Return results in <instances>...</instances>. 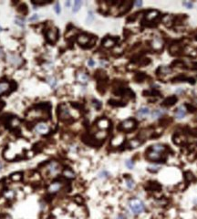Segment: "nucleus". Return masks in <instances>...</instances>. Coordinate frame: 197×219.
<instances>
[{
  "instance_id": "43",
  "label": "nucleus",
  "mask_w": 197,
  "mask_h": 219,
  "mask_svg": "<svg viewBox=\"0 0 197 219\" xmlns=\"http://www.w3.org/2000/svg\"><path fill=\"white\" fill-rule=\"evenodd\" d=\"M38 19H39V15H38V14L32 15V17L29 18V21H30V22H33V21H37Z\"/></svg>"
},
{
  "instance_id": "31",
  "label": "nucleus",
  "mask_w": 197,
  "mask_h": 219,
  "mask_svg": "<svg viewBox=\"0 0 197 219\" xmlns=\"http://www.w3.org/2000/svg\"><path fill=\"white\" fill-rule=\"evenodd\" d=\"M126 185H127V187L129 188L130 190H131V189H133L135 187V183H134V181L132 180L131 178L127 177L126 178Z\"/></svg>"
},
{
  "instance_id": "46",
  "label": "nucleus",
  "mask_w": 197,
  "mask_h": 219,
  "mask_svg": "<svg viewBox=\"0 0 197 219\" xmlns=\"http://www.w3.org/2000/svg\"><path fill=\"white\" fill-rule=\"evenodd\" d=\"M88 65H89V67H93V66L95 65L94 60H88Z\"/></svg>"
},
{
  "instance_id": "20",
  "label": "nucleus",
  "mask_w": 197,
  "mask_h": 219,
  "mask_svg": "<svg viewBox=\"0 0 197 219\" xmlns=\"http://www.w3.org/2000/svg\"><path fill=\"white\" fill-rule=\"evenodd\" d=\"M107 136H108L107 131L102 130V131H100V132H98L95 133V135H94V140H95V141H104Z\"/></svg>"
},
{
  "instance_id": "13",
  "label": "nucleus",
  "mask_w": 197,
  "mask_h": 219,
  "mask_svg": "<svg viewBox=\"0 0 197 219\" xmlns=\"http://www.w3.org/2000/svg\"><path fill=\"white\" fill-rule=\"evenodd\" d=\"M110 126V121L106 118H102V119L98 120V121H97V127L100 130L106 131L107 129H109Z\"/></svg>"
},
{
  "instance_id": "24",
  "label": "nucleus",
  "mask_w": 197,
  "mask_h": 219,
  "mask_svg": "<svg viewBox=\"0 0 197 219\" xmlns=\"http://www.w3.org/2000/svg\"><path fill=\"white\" fill-rule=\"evenodd\" d=\"M115 43H116V40L113 39H111V38H106L102 41V45L105 47H113L115 45Z\"/></svg>"
},
{
  "instance_id": "36",
  "label": "nucleus",
  "mask_w": 197,
  "mask_h": 219,
  "mask_svg": "<svg viewBox=\"0 0 197 219\" xmlns=\"http://www.w3.org/2000/svg\"><path fill=\"white\" fill-rule=\"evenodd\" d=\"M15 192L13 190H8L7 192H5V196H6V198L7 199H13L15 197Z\"/></svg>"
},
{
  "instance_id": "27",
  "label": "nucleus",
  "mask_w": 197,
  "mask_h": 219,
  "mask_svg": "<svg viewBox=\"0 0 197 219\" xmlns=\"http://www.w3.org/2000/svg\"><path fill=\"white\" fill-rule=\"evenodd\" d=\"M164 114V111L162 110H154L152 113V119H159Z\"/></svg>"
},
{
  "instance_id": "44",
  "label": "nucleus",
  "mask_w": 197,
  "mask_h": 219,
  "mask_svg": "<svg viewBox=\"0 0 197 219\" xmlns=\"http://www.w3.org/2000/svg\"><path fill=\"white\" fill-rule=\"evenodd\" d=\"M75 201H76L77 204H79V205H81L82 203H83V199H82V197H81V196H76L75 197Z\"/></svg>"
},
{
  "instance_id": "16",
  "label": "nucleus",
  "mask_w": 197,
  "mask_h": 219,
  "mask_svg": "<svg viewBox=\"0 0 197 219\" xmlns=\"http://www.w3.org/2000/svg\"><path fill=\"white\" fill-rule=\"evenodd\" d=\"M177 102V97L176 96H171V97H168L166 98L162 101V105L164 107H171L173 105H174L175 103Z\"/></svg>"
},
{
  "instance_id": "17",
  "label": "nucleus",
  "mask_w": 197,
  "mask_h": 219,
  "mask_svg": "<svg viewBox=\"0 0 197 219\" xmlns=\"http://www.w3.org/2000/svg\"><path fill=\"white\" fill-rule=\"evenodd\" d=\"M150 148H151V149H152L153 151L158 152V153H165V152L167 151L166 146H165V145H163V144H161V143L153 144V145H152Z\"/></svg>"
},
{
  "instance_id": "21",
  "label": "nucleus",
  "mask_w": 197,
  "mask_h": 219,
  "mask_svg": "<svg viewBox=\"0 0 197 219\" xmlns=\"http://www.w3.org/2000/svg\"><path fill=\"white\" fill-rule=\"evenodd\" d=\"M143 142H141L140 139H131V140L128 142V147L130 149H135L138 148L139 146H141Z\"/></svg>"
},
{
  "instance_id": "7",
  "label": "nucleus",
  "mask_w": 197,
  "mask_h": 219,
  "mask_svg": "<svg viewBox=\"0 0 197 219\" xmlns=\"http://www.w3.org/2000/svg\"><path fill=\"white\" fill-rule=\"evenodd\" d=\"M64 186V183L62 181H54L53 183H51L49 187H47V192H49V194L50 195H54V194H57L58 193Z\"/></svg>"
},
{
  "instance_id": "22",
  "label": "nucleus",
  "mask_w": 197,
  "mask_h": 219,
  "mask_svg": "<svg viewBox=\"0 0 197 219\" xmlns=\"http://www.w3.org/2000/svg\"><path fill=\"white\" fill-rule=\"evenodd\" d=\"M62 174L65 178L67 179H74L76 177V174L75 173L73 172V171L70 168H67V169H64L63 172H62Z\"/></svg>"
},
{
  "instance_id": "40",
  "label": "nucleus",
  "mask_w": 197,
  "mask_h": 219,
  "mask_svg": "<svg viewBox=\"0 0 197 219\" xmlns=\"http://www.w3.org/2000/svg\"><path fill=\"white\" fill-rule=\"evenodd\" d=\"M125 164L129 169H133V167H134V162L132 161V160H127V161L125 162Z\"/></svg>"
},
{
  "instance_id": "26",
  "label": "nucleus",
  "mask_w": 197,
  "mask_h": 219,
  "mask_svg": "<svg viewBox=\"0 0 197 219\" xmlns=\"http://www.w3.org/2000/svg\"><path fill=\"white\" fill-rule=\"evenodd\" d=\"M131 5H132V3L131 1H127V2L122 3V6L121 7V10H120V14L126 13L128 10L130 9V7H131Z\"/></svg>"
},
{
  "instance_id": "39",
  "label": "nucleus",
  "mask_w": 197,
  "mask_h": 219,
  "mask_svg": "<svg viewBox=\"0 0 197 219\" xmlns=\"http://www.w3.org/2000/svg\"><path fill=\"white\" fill-rule=\"evenodd\" d=\"M92 102H93V106L95 107L96 110H100V108H102V102L99 101L98 100H93Z\"/></svg>"
},
{
  "instance_id": "1",
  "label": "nucleus",
  "mask_w": 197,
  "mask_h": 219,
  "mask_svg": "<svg viewBox=\"0 0 197 219\" xmlns=\"http://www.w3.org/2000/svg\"><path fill=\"white\" fill-rule=\"evenodd\" d=\"M45 119L47 117H49V111L47 109L44 108V107L41 106H37L35 109H32L28 111V115H26V118L28 120H35V119Z\"/></svg>"
},
{
  "instance_id": "10",
  "label": "nucleus",
  "mask_w": 197,
  "mask_h": 219,
  "mask_svg": "<svg viewBox=\"0 0 197 219\" xmlns=\"http://www.w3.org/2000/svg\"><path fill=\"white\" fill-rule=\"evenodd\" d=\"M47 39L49 40L50 43H55V42L58 40V28H52L50 29L47 30Z\"/></svg>"
},
{
  "instance_id": "8",
  "label": "nucleus",
  "mask_w": 197,
  "mask_h": 219,
  "mask_svg": "<svg viewBox=\"0 0 197 219\" xmlns=\"http://www.w3.org/2000/svg\"><path fill=\"white\" fill-rule=\"evenodd\" d=\"M34 130H35V132L37 133H39V134L45 135V134H47V133L49 132L50 128H49V125L46 123V122L41 121V122H39V123H38V124L35 126V129Z\"/></svg>"
},
{
  "instance_id": "15",
  "label": "nucleus",
  "mask_w": 197,
  "mask_h": 219,
  "mask_svg": "<svg viewBox=\"0 0 197 219\" xmlns=\"http://www.w3.org/2000/svg\"><path fill=\"white\" fill-rule=\"evenodd\" d=\"M89 75L83 71H79L77 73V81L81 84H86L89 81Z\"/></svg>"
},
{
  "instance_id": "30",
  "label": "nucleus",
  "mask_w": 197,
  "mask_h": 219,
  "mask_svg": "<svg viewBox=\"0 0 197 219\" xmlns=\"http://www.w3.org/2000/svg\"><path fill=\"white\" fill-rule=\"evenodd\" d=\"M10 179H11L13 182H19L21 179H22V174L21 173H15V174L10 175Z\"/></svg>"
},
{
  "instance_id": "11",
  "label": "nucleus",
  "mask_w": 197,
  "mask_h": 219,
  "mask_svg": "<svg viewBox=\"0 0 197 219\" xmlns=\"http://www.w3.org/2000/svg\"><path fill=\"white\" fill-rule=\"evenodd\" d=\"M77 40H78V43H79V45L82 46V47H84V46L89 45V44L90 43V40H91V38H90V37H89L88 34L82 33V34H81V35L78 36Z\"/></svg>"
},
{
  "instance_id": "32",
  "label": "nucleus",
  "mask_w": 197,
  "mask_h": 219,
  "mask_svg": "<svg viewBox=\"0 0 197 219\" xmlns=\"http://www.w3.org/2000/svg\"><path fill=\"white\" fill-rule=\"evenodd\" d=\"M15 23L17 24L18 26H21V28H24L25 26V19L23 18L18 17V18H15Z\"/></svg>"
},
{
  "instance_id": "33",
  "label": "nucleus",
  "mask_w": 197,
  "mask_h": 219,
  "mask_svg": "<svg viewBox=\"0 0 197 219\" xmlns=\"http://www.w3.org/2000/svg\"><path fill=\"white\" fill-rule=\"evenodd\" d=\"M81 5H82V2L81 1H79V0H77V1L74 2V5H73V9L72 11L73 12H78L79 8L81 7Z\"/></svg>"
},
{
  "instance_id": "2",
  "label": "nucleus",
  "mask_w": 197,
  "mask_h": 219,
  "mask_svg": "<svg viewBox=\"0 0 197 219\" xmlns=\"http://www.w3.org/2000/svg\"><path fill=\"white\" fill-rule=\"evenodd\" d=\"M128 205H129L131 211L133 213V215H140L146 210V207L144 203H143L139 198H131L128 202Z\"/></svg>"
},
{
  "instance_id": "41",
  "label": "nucleus",
  "mask_w": 197,
  "mask_h": 219,
  "mask_svg": "<svg viewBox=\"0 0 197 219\" xmlns=\"http://www.w3.org/2000/svg\"><path fill=\"white\" fill-rule=\"evenodd\" d=\"M54 10H55V12H56L57 14H60L61 9H60V3H58V2H57V3L55 4Z\"/></svg>"
},
{
  "instance_id": "37",
  "label": "nucleus",
  "mask_w": 197,
  "mask_h": 219,
  "mask_svg": "<svg viewBox=\"0 0 197 219\" xmlns=\"http://www.w3.org/2000/svg\"><path fill=\"white\" fill-rule=\"evenodd\" d=\"M93 19H94V15H93V13H92V11H89V13H88V17H87V18H86V22L88 23V24H90L93 21Z\"/></svg>"
},
{
  "instance_id": "19",
  "label": "nucleus",
  "mask_w": 197,
  "mask_h": 219,
  "mask_svg": "<svg viewBox=\"0 0 197 219\" xmlns=\"http://www.w3.org/2000/svg\"><path fill=\"white\" fill-rule=\"evenodd\" d=\"M159 14L160 13L157 10H150V11H148V13L146 14L145 18L148 21H153L154 19H156L159 17Z\"/></svg>"
},
{
  "instance_id": "23",
  "label": "nucleus",
  "mask_w": 197,
  "mask_h": 219,
  "mask_svg": "<svg viewBox=\"0 0 197 219\" xmlns=\"http://www.w3.org/2000/svg\"><path fill=\"white\" fill-rule=\"evenodd\" d=\"M149 114H150V110H149L148 107H141V108H140L139 111H137V115L141 119H143Z\"/></svg>"
},
{
  "instance_id": "14",
  "label": "nucleus",
  "mask_w": 197,
  "mask_h": 219,
  "mask_svg": "<svg viewBox=\"0 0 197 219\" xmlns=\"http://www.w3.org/2000/svg\"><path fill=\"white\" fill-rule=\"evenodd\" d=\"M123 142H124V135L121 133V134L116 135L112 140H111L110 144H111V146H113V147H119L123 143Z\"/></svg>"
},
{
  "instance_id": "29",
  "label": "nucleus",
  "mask_w": 197,
  "mask_h": 219,
  "mask_svg": "<svg viewBox=\"0 0 197 219\" xmlns=\"http://www.w3.org/2000/svg\"><path fill=\"white\" fill-rule=\"evenodd\" d=\"M184 178L187 183H192V182L194 181V175L193 174V173H191L190 171H188V172L184 173Z\"/></svg>"
},
{
  "instance_id": "9",
  "label": "nucleus",
  "mask_w": 197,
  "mask_h": 219,
  "mask_svg": "<svg viewBox=\"0 0 197 219\" xmlns=\"http://www.w3.org/2000/svg\"><path fill=\"white\" fill-rule=\"evenodd\" d=\"M153 136H154V130L151 129V128H148V129L142 130L139 133V136H138L139 138L138 139H140L141 142H143V141L147 140V139H149V138H152Z\"/></svg>"
},
{
  "instance_id": "51",
  "label": "nucleus",
  "mask_w": 197,
  "mask_h": 219,
  "mask_svg": "<svg viewBox=\"0 0 197 219\" xmlns=\"http://www.w3.org/2000/svg\"><path fill=\"white\" fill-rule=\"evenodd\" d=\"M2 30H3V28H1V26H0V32H1V31H2Z\"/></svg>"
},
{
  "instance_id": "18",
  "label": "nucleus",
  "mask_w": 197,
  "mask_h": 219,
  "mask_svg": "<svg viewBox=\"0 0 197 219\" xmlns=\"http://www.w3.org/2000/svg\"><path fill=\"white\" fill-rule=\"evenodd\" d=\"M10 87H11V85H10V83L8 81L0 82V95L8 92L10 90Z\"/></svg>"
},
{
  "instance_id": "4",
  "label": "nucleus",
  "mask_w": 197,
  "mask_h": 219,
  "mask_svg": "<svg viewBox=\"0 0 197 219\" xmlns=\"http://www.w3.org/2000/svg\"><path fill=\"white\" fill-rule=\"evenodd\" d=\"M136 126H137V122L134 119H127V120H125V121H123L121 122V123L120 124V126H119V128H120L121 131L128 132H131L132 130H134L136 128Z\"/></svg>"
},
{
  "instance_id": "3",
  "label": "nucleus",
  "mask_w": 197,
  "mask_h": 219,
  "mask_svg": "<svg viewBox=\"0 0 197 219\" xmlns=\"http://www.w3.org/2000/svg\"><path fill=\"white\" fill-rule=\"evenodd\" d=\"M45 169L47 171V173L49 174V175L55 176L60 174L61 170V165L57 161H50L49 163H47L46 164Z\"/></svg>"
},
{
  "instance_id": "34",
  "label": "nucleus",
  "mask_w": 197,
  "mask_h": 219,
  "mask_svg": "<svg viewBox=\"0 0 197 219\" xmlns=\"http://www.w3.org/2000/svg\"><path fill=\"white\" fill-rule=\"evenodd\" d=\"M158 71H161L162 74H163V75H167V74H169L170 72H171V68L163 66V67H160L159 69H158Z\"/></svg>"
},
{
  "instance_id": "28",
  "label": "nucleus",
  "mask_w": 197,
  "mask_h": 219,
  "mask_svg": "<svg viewBox=\"0 0 197 219\" xmlns=\"http://www.w3.org/2000/svg\"><path fill=\"white\" fill-rule=\"evenodd\" d=\"M47 83H49V86L51 88H53V89H54L57 86V84H58V79L55 77H53V76H50V77L47 78Z\"/></svg>"
},
{
  "instance_id": "45",
  "label": "nucleus",
  "mask_w": 197,
  "mask_h": 219,
  "mask_svg": "<svg viewBox=\"0 0 197 219\" xmlns=\"http://www.w3.org/2000/svg\"><path fill=\"white\" fill-rule=\"evenodd\" d=\"M4 188H5V184L3 181H0V195H1L4 192Z\"/></svg>"
},
{
  "instance_id": "47",
  "label": "nucleus",
  "mask_w": 197,
  "mask_h": 219,
  "mask_svg": "<svg viewBox=\"0 0 197 219\" xmlns=\"http://www.w3.org/2000/svg\"><path fill=\"white\" fill-rule=\"evenodd\" d=\"M135 6L137 7H141V6H142V2L141 1H135Z\"/></svg>"
},
{
  "instance_id": "50",
  "label": "nucleus",
  "mask_w": 197,
  "mask_h": 219,
  "mask_svg": "<svg viewBox=\"0 0 197 219\" xmlns=\"http://www.w3.org/2000/svg\"><path fill=\"white\" fill-rule=\"evenodd\" d=\"M3 106H4V103L2 102V101H0V110L3 108Z\"/></svg>"
},
{
  "instance_id": "48",
  "label": "nucleus",
  "mask_w": 197,
  "mask_h": 219,
  "mask_svg": "<svg viewBox=\"0 0 197 219\" xmlns=\"http://www.w3.org/2000/svg\"><path fill=\"white\" fill-rule=\"evenodd\" d=\"M117 219H126V217H125V216L124 215H122V214H120V215L117 216Z\"/></svg>"
},
{
  "instance_id": "42",
  "label": "nucleus",
  "mask_w": 197,
  "mask_h": 219,
  "mask_svg": "<svg viewBox=\"0 0 197 219\" xmlns=\"http://www.w3.org/2000/svg\"><path fill=\"white\" fill-rule=\"evenodd\" d=\"M183 6H184V7H186L187 8L191 9L192 7H194V4L192 3V2H190V1H185V2L183 3Z\"/></svg>"
},
{
  "instance_id": "49",
  "label": "nucleus",
  "mask_w": 197,
  "mask_h": 219,
  "mask_svg": "<svg viewBox=\"0 0 197 219\" xmlns=\"http://www.w3.org/2000/svg\"><path fill=\"white\" fill-rule=\"evenodd\" d=\"M65 5H66V7H70L71 3H70V1H67Z\"/></svg>"
},
{
  "instance_id": "12",
  "label": "nucleus",
  "mask_w": 197,
  "mask_h": 219,
  "mask_svg": "<svg viewBox=\"0 0 197 219\" xmlns=\"http://www.w3.org/2000/svg\"><path fill=\"white\" fill-rule=\"evenodd\" d=\"M186 113H187V109H186L185 105H182V106H179L178 108L175 111V118L181 120L185 117Z\"/></svg>"
},
{
  "instance_id": "38",
  "label": "nucleus",
  "mask_w": 197,
  "mask_h": 219,
  "mask_svg": "<svg viewBox=\"0 0 197 219\" xmlns=\"http://www.w3.org/2000/svg\"><path fill=\"white\" fill-rule=\"evenodd\" d=\"M109 176H110V174H109L106 170H102V172H100V174H99V177H100V178L105 179V178H108Z\"/></svg>"
},
{
  "instance_id": "35",
  "label": "nucleus",
  "mask_w": 197,
  "mask_h": 219,
  "mask_svg": "<svg viewBox=\"0 0 197 219\" xmlns=\"http://www.w3.org/2000/svg\"><path fill=\"white\" fill-rule=\"evenodd\" d=\"M160 169H161V166L158 164H152V165H151V166L148 167V170L152 173H157Z\"/></svg>"
},
{
  "instance_id": "5",
  "label": "nucleus",
  "mask_w": 197,
  "mask_h": 219,
  "mask_svg": "<svg viewBox=\"0 0 197 219\" xmlns=\"http://www.w3.org/2000/svg\"><path fill=\"white\" fill-rule=\"evenodd\" d=\"M58 116L61 121H68L71 118L70 111L66 104H60L58 108Z\"/></svg>"
},
{
  "instance_id": "6",
  "label": "nucleus",
  "mask_w": 197,
  "mask_h": 219,
  "mask_svg": "<svg viewBox=\"0 0 197 219\" xmlns=\"http://www.w3.org/2000/svg\"><path fill=\"white\" fill-rule=\"evenodd\" d=\"M164 155H165V153H160L153 151L151 148H149L146 151V158L152 162H160L162 160H164Z\"/></svg>"
},
{
  "instance_id": "25",
  "label": "nucleus",
  "mask_w": 197,
  "mask_h": 219,
  "mask_svg": "<svg viewBox=\"0 0 197 219\" xmlns=\"http://www.w3.org/2000/svg\"><path fill=\"white\" fill-rule=\"evenodd\" d=\"M149 187L148 189L152 191V192H159L160 190H161V185H160L158 183H156V182H152V183H149Z\"/></svg>"
}]
</instances>
